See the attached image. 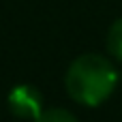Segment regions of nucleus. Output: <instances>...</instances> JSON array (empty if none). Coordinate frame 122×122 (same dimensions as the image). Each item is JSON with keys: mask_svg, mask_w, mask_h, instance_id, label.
I'll return each mask as SVG.
<instances>
[{"mask_svg": "<svg viewBox=\"0 0 122 122\" xmlns=\"http://www.w3.org/2000/svg\"><path fill=\"white\" fill-rule=\"evenodd\" d=\"M64 84L73 101L86 107H99L116 90L118 71L107 58L99 54H84L71 62Z\"/></svg>", "mask_w": 122, "mask_h": 122, "instance_id": "nucleus-1", "label": "nucleus"}, {"mask_svg": "<svg viewBox=\"0 0 122 122\" xmlns=\"http://www.w3.org/2000/svg\"><path fill=\"white\" fill-rule=\"evenodd\" d=\"M107 49L116 60H122V17L112 24L107 32Z\"/></svg>", "mask_w": 122, "mask_h": 122, "instance_id": "nucleus-3", "label": "nucleus"}, {"mask_svg": "<svg viewBox=\"0 0 122 122\" xmlns=\"http://www.w3.org/2000/svg\"><path fill=\"white\" fill-rule=\"evenodd\" d=\"M34 122H79L73 114H69L66 109H43V114Z\"/></svg>", "mask_w": 122, "mask_h": 122, "instance_id": "nucleus-4", "label": "nucleus"}, {"mask_svg": "<svg viewBox=\"0 0 122 122\" xmlns=\"http://www.w3.org/2000/svg\"><path fill=\"white\" fill-rule=\"evenodd\" d=\"M9 109L21 120H36L43 114V97L30 84H19L9 92Z\"/></svg>", "mask_w": 122, "mask_h": 122, "instance_id": "nucleus-2", "label": "nucleus"}]
</instances>
